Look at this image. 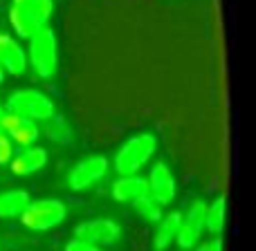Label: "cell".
<instances>
[{
	"label": "cell",
	"mask_w": 256,
	"mask_h": 251,
	"mask_svg": "<svg viewBox=\"0 0 256 251\" xmlns=\"http://www.w3.org/2000/svg\"><path fill=\"white\" fill-rule=\"evenodd\" d=\"M27 63H32L34 72L40 79H50L56 72L58 54H56V36L50 27H43L30 36V49H27Z\"/></svg>",
	"instance_id": "277c9868"
},
{
	"label": "cell",
	"mask_w": 256,
	"mask_h": 251,
	"mask_svg": "<svg viewBox=\"0 0 256 251\" xmlns=\"http://www.w3.org/2000/svg\"><path fill=\"white\" fill-rule=\"evenodd\" d=\"M45 164H48V153H45L43 148H38V146H27V148H22L18 155H12V159H9L12 173L14 175H20V177L34 175Z\"/></svg>",
	"instance_id": "7c38bea8"
},
{
	"label": "cell",
	"mask_w": 256,
	"mask_h": 251,
	"mask_svg": "<svg viewBox=\"0 0 256 251\" xmlns=\"http://www.w3.org/2000/svg\"><path fill=\"white\" fill-rule=\"evenodd\" d=\"M4 79V72H2V67H0V81H2Z\"/></svg>",
	"instance_id": "7402d4cb"
},
{
	"label": "cell",
	"mask_w": 256,
	"mask_h": 251,
	"mask_svg": "<svg viewBox=\"0 0 256 251\" xmlns=\"http://www.w3.org/2000/svg\"><path fill=\"white\" fill-rule=\"evenodd\" d=\"M74 234V238L79 240H86V243L97 245V247H106V245H112L122 238V227L108 218H94V220L81 222Z\"/></svg>",
	"instance_id": "52a82bcc"
},
{
	"label": "cell",
	"mask_w": 256,
	"mask_h": 251,
	"mask_svg": "<svg viewBox=\"0 0 256 251\" xmlns=\"http://www.w3.org/2000/svg\"><path fill=\"white\" fill-rule=\"evenodd\" d=\"M204 209H207V204L202 200H198V202H194L189 207L186 216H182L180 231H178V238H176V243L182 249H194L198 245L204 229Z\"/></svg>",
	"instance_id": "ba28073f"
},
{
	"label": "cell",
	"mask_w": 256,
	"mask_h": 251,
	"mask_svg": "<svg viewBox=\"0 0 256 251\" xmlns=\"http://www.w3.org/2000/svg\"><path fill=\"white\" fill-rule=\"evenodd\" d=\"M4 112L38 124V121H48L54 117V103L48 94L27 88V90H16V92L7 99Z\"/></svg>",
	"instance_id": "3957f363"
},
{
	"label": "cell",
	"mask_w": 256,
	"mask_h": 251,
	"mask_svg": "<svg viewBox=\"0 0 256 251\" xmlns=\"http://www.w3.org/2000/svg\"><path fill=\"white\" fill-rule=\"evenodd\" d=\"M146 186H148V193L153 195L162 207H168V204L176 200V177H173L171 168H168L166 164L158 162L150 168Z\"/></svg>",
	"instance_id": "9c48e42d"
},
{
	"label": "cell",
	"mask_w": 256,
	"mask_h": 251,
	"mask_svg": "<svg viewBox=\"0 0 256 251\" xmlns=\"http://www.w3.org/2000/svg\"><path fill=\"white\" fill-rule=\"evenodd\" d=\"M158 150V139L148 132L130 137L128 141H124L120 150L115 155V171L120 175H137L146 164L150 162V157Z\"/></svg>",
	"instance_id": "7a4b0ae2"
},
{
	"label": "cell",
	"mask_w": 256,
	"mask_h": 251,
	"mask_svg": "<svg viewBox=\"0 0 256 251\" xmlns=\"http://www.w3.org/2000/svg\"><path fill=\"white\" fill-rule=\"evenodd\" d=\"M196 251H222V240H209V243H204L202 247H198Z\"/></svg>",
	"instance_id": "ffe728a7"
},
{
	"label": "cell",
	"mask_w": 256,
	"mask_h": 251,
	"mask_svg": "<svg viewBox=\"0 0 256 251\" xmlns=\"http://www.w3.org/2000/svg\"><path fill=\"white\" fill-rule=\"evenodd\" d=\"M0 130L12 139V144H18L20 148H27V146H34L36 139H38V124L30 119H22V117L9 115L4 112V117L0 119Z\"/></svg>",
	"instance_id": "30bf717a"
},
{
	"label": "cell",
	"mask_w": 256,
	"mask_h": 251,
	"mask_svg": "<svg viewBox=\"0 0 256 251\" xmlns=\"http://www.w3.org/2000/svg\"><path fill=\"white\" fill-rule=\"evenodd\" d=\"M66 251H104V249H102V247H97V245L86 243V240L74 238V240H70V243L66 245Z\"/></svg>",
	"instance_id": "d6986e66"
},
{
	"label": "cell",
	"mask_w": 256,
	"mask_h": 251,
	"mask_svg": "<svg viewBox=\"0 0 256 251\" xmlns=\"http://www.w3.org/2000/svg\"><path fill=\"white\" fill-rule=\"evenodd\" d=\"M2 117H4V106L0 103V119H2Z\"/></svg>",
	"instance_id": "44dd1931"
},
{
	"label": "cell",
	"mask_w": 256,
	"mask_h": 251,
	"mask_svg": "<svg viewBox=\"0 0 256 251\" xmlns=\"http://www.w3.org/2000/svg\"><path fill=\"white\" fill-rule=\"evenodd\" d=\"M0 67L14 76H20L27 70V52L9 34H0Z\"/></svg>",
	"instance_id": "8fae6325"
},
{
	"label": "cell",
	"mask_w": 256,
	"mask_h": 251,
	"mask_svg": "<svg viewBox=\"0 0 256 251\" xmlns=\"http://www.w3.org/2000/svg\"><path fill=\"white\" fill-rule=\"evenodd\" d=\"M180 220H182V213L178 211H171L166 216L160 218V225H158V231H155V238H153V245L158 251H164L168 249L178 238V231H180Z\"/></svg>",
	"instance_id": "5bb4252c"
},
{
	"label": "cell",
	"mask_w": 256,
	"mask_h": 251,
	"mask_svg": "<svg viewBox=\"0 0 256 251\" xmlns=\"http://www.w3.org/2000/svg\"><path fill=\"white\" fill-rule=\"evenodd\" d=\"M14 155V144L2 130H0V164H9Z\"/></svg>",
	"instance_id": "ac0fdd59"
},
{
	"label": "cell",
	"mask_w": 256,
	"mask_h": 251,
	"mask_svg": "<svg viewBox=\"0 0 256 251\" xmlns=\"http://www.w3.org/2000/svg\"><path fill=\"white\" fill-rule=\"evenodd\" d=\"M68 216V209L58 200H38L30 202L27 209L20 213V220L32 231H50L58 227Z\"/></svg>",
	"instance_id": "5b68a950"
},
{
	"label": "cell",
	"mask_w": 256,
	"mask_h": 251,
	"mask_svg": "<svg viewBox=\"0 0 256 251\" xmlns=\"http://www.w3.org/2000/svg\"><path fill=\"white\" fill-rule=\"evenodd\" d=\"M108 173V159L104 155H90V157L81 159L68 175V186L72 191H86L102 182Z\"/></svg>",
	"instance_id": "8992f818"
},
{
	"label": "cell",
	"mask_w": 256,
	"mask_h": 251,
	"mask_svg": "<svg viewBox=\"0 0 256 251\" xmlns=\"http://www.w3.org/2000/svg\"><path fill=\"white\" fill-rule=\"evenodd\" d=\"M30 195L27 191H7L0 193V218L12 220V218H20V213L27 209L30 204Z\"/></svg>",
	"instance_id": "9a60e30c"
},
{
	"label": "cell",
	"mask_w": 256,
	"mask_h": 251,
	"mask_svg": "<svg viewBox=\"0 0 256 251\" xmlns=\"http://www.w3.org/2000/svg\"><path fill=\"white\" fill-rule=\"evenodd\" d=\"M132 209L137 211V216H140L142 220H146V222H158L160 218H162V209H164V207H162V204H160L150 193H144L142 198H137L135 202H132Z\"/></svg>",
	"instance_id": "e0dca14e"
},
{
	"label": "cell",
	"mask_w": 256,
	"mask_h": 251,
	"mask_svg": "<svg viewBox=\"0 0 256 251\" xmlns=\"http://www.w3.org/2000/svg\"><path fill=\"white\" fill-rule=\"evenodd\" d=\"M144 193H148L146 180L140 175H120V180L112 184V198L117 202H135L137 198H142Z\"/></svg>",
	"instance_id": "4fadbf2b"
},
{
	"label": "cell",
	"mask_w": 256,
	"mask_h": 251,
	"mask_svg": "<svg viewBox=\"0 0 256 251\" xmlns=\"http://www.w3.org/2000/svg\"><path fill=\"white\" fill-rule=\"evenodd\" d=\"M52 11H54L52 0H14L9 20H12V27L18 36L30 38L38 29L48 27Z\"/></svg>",
	"instance_id": "6da1fadb"
},
{
	"label": "cell",
	"mask_w": 256,
	"mask_h": 251,
	"mask_svg": "<svg viewBox=\"0 0 256 251\" xmlns=\"http://www.w3.org/2000/svg\"><path fill=\"white\" fill-rule=\"evenodd\" d=\"M225 222H227V200L220 195L204 209V229L212 231V234H222Z\"/></svg>",
	"instance_id": "2e32d148"
}]
</instances>
